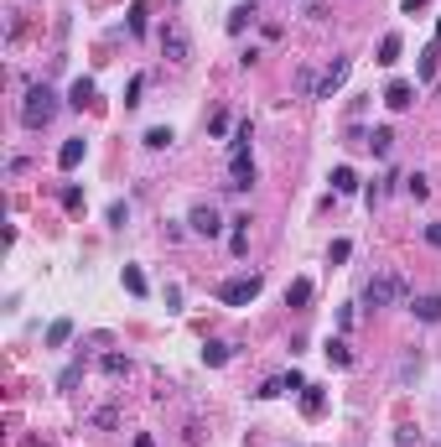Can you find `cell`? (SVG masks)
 <instances>
[{"mask_svg": "<svg viewBox=\"0 0 441 447\" xmlns=\"http://www.w3.org/2000/svg\"><path fill=\"white\" fill-rule=\"evenodd\" d=\"M52 115H58V94H52L47 84H32V89H26V99H21V125L26 130H42V125H52Z\"/></svg>", "mask_w": 441, "mask_h": 447, "instance_id": "6da1fadb", "label": "cell"}, {"mask_svg": "<svg viewBox=\"0 0 441 447\" xmlns=\"http://www.w3.org/2000/svg\"><path fill=\"white\" fill-rule=\"evenodd\" d=\"M395 302H405V276H395V271H379L374 281L364 286V307H395Z\"/></svg>", "mask_w": 441, "mask_h": 447, "instance_id": "7a4b0ae2", "label": "cell"}, {"mask_svg": "<svg viewBox=\"0 0 441 447\" xmlns=\"http://www.w3.org/2000/svg\"><path fill=\"white\" fill-rule=\"evenodd\" d=\"M260 276H234V281H223L218 286V302H223V307H249V302H255L260 297Z\"/></svg>", "mask_w": 441, "mask_h": 447, "instance_id": "3957f363", "label": "cell"}, {"mask_svg": "<svg viewBox=\"0 0 441 447\" xmlns=\"http://www.w3.org/2000/svg\"><path fill=\"white\" fill-rule=\"evenodd\" d=\"M348 68H353L348 58H332L327 68L317 73V89H312V99H332V94H338V89H343V78H348Z\"/></svg>", "mask_w": 441, "mask_h": 447, "instance_id": "277c9868", "label": "cell"}, {"mask_svg": "<svg viewBox=\"0 0 441 447\" xmlns=\"http://www.w3.org/2000/svg\"><path fill=\"white\" fill-rule=\"evenodd\" d=\"M162 52H166V63H177V68H182L187 58H192V42H187V32H182L177 21H166V32H162Z\"/></svg>", "mask_w": 441, "mask_h": 447, "instance_id": "5b68a950", "label": "cell"}, {"mask_svg": "<svg viewBox=\"0 0 441 447\" xmlns=\"http://www.w3.org/2000/svg\"><path fill=\"white\" fill-rule=\"evenodd\" d=\"M187 224H192V234H203V240H218V229H223V219H218V208H213V203H197Z\"/></svg>", "mask_w": 441, "mask_h": 447, "instance_id": "8992f818", "label": "cell"}, {"mask_svg": "<svg viewBox=\"0 0 441 447\" xmlns=\"http://www.w3.org/2000/svg\"><path fill=\"white\" fill-rule=\"evenodd\" d=\"M229 188H255V162H249V151L244 156H229Z\"/></svg>", "mask_w": 441, "mask_h": 447, "instance_id": "52a82bcc", "label": "cell"}, {"mask_svg": "<svg viewBox=\"0 0 441 447\" xmlns=\"http://www.w3.org/2000/svg\"><path fill=\"white\" fill-rule=\"evenodd\" d=\"M384 104H390V110H410V104H416V89H410L405 78H395V84L384 89Z\"/></svg>", "mask_w": 441, "mask_h": 447, "instance_id": "ba28073f", "label": "cell"}, {"mask_svg": "<svg viewBox=\"0 0 441 447\" xmlns=\"http://www.w3.org/2000/svg\"><path fill=\"white\" fill-rule=\"evenodd\" d=\"M84 151H88V141L84 136H73V141H62V151H58V167L62 172H73L78 162H84Z\"/></svg>", "mask_w": 441, "mask_h": 447, "instance_id": "9c48e42d", "label": "cell"}, {"mask_svg": "<svg viewBox=\"0 0 441 447\" xmlns=\"http://www.w3.org/2000/svg\"><path fill=\"white\" fill-rule=\"evenodd\" d=\"M410 312H416L421 323H441V292H431V297H416V307H410Z\"/></svg>", "mask_w": 441, "mask_h": 447, "instance_id": "30bf717a", "label": "cell"}, {"mask_svg": "<svg viewBox=\"0 0 441 447\" xmlns=\"http://www.w3.org/2000/svg\"><path fill=\"white\" fill-rule=\"evenodd\" d=\"M306 302H312V281H306V276H296V281L286 286V307H296V312H301Z\"/></svg>", "mask_w": 441, "mask_h": 447, "instance_id": "8fae6325", "label": "cell"}, {"mask_svg": "<svg viewBox=\"0 0 441 447\" xmlns=\"http://www.w3.org/2000/svg\"><path fill=\"white\" fill-rule=\"evenodd\" d=\"M249 141H255V125L239 120V125H234V141H229V156H244V151H249Z\"/></svg>", "mask_w": 441, "mask_h": 447, "instance_id": "7c38bea8", "label": "cell"}, {"mask_svg": "<svg viewBox=\"0 0 441 447\" xmlns=\"http://www.w3.org/2000/svg\"><path fill=\"white\" fill-rule=\"evenodd\" d=\"M229 250H234V255H244V250H249V214H244V219H234V229H229Z\"/></svg>", "mask_w": 441, "mask_h": 447, "instance_id": "4fadbf2b", "label": "cell"}, {"mask_svg": "<svg viewBox=\"0 0 441 447\" xmlns=\"http://www.w3.org/2000/svg\"><path fill=\"white\" fill-rule=\"evenodd\" d=\"M301 411H306V416H322V411H327V396H322L317 385H306V390H301Z\"/></svg>", "mask_w": 441, "mask_h": 447, "instance_id": "5bb4252c", "label": "cell"}, {"mask_svg": "<svg viewBox=\"0 0 441 447\" xmlns=\"http://www.w3.org/2000/svg\"><path fill=\"white\" fill-rule=\"evenodd\" d=\"M390 146H395V130H390V125H379V130L369 136V151H374V156H390Z\"/></svg>", "mask_w": 441, "mask_h": 447, "instance_id": "9a60e30c", "label": "cell"}, {"mask_svg": "<svg viewBox=\"0 0 441 447\" xmlns=\"http://www.w3.org/2000/svg\"><path fill=\"white\" fill-rule=\"evenodd\" d=\"M332 193H343V198H348V193H358V177H353V167H338V172H332Z\"/></svg>", "mask_w": 441, "mask_h": 447, "instance_id": "2e32d148", "label": "cell"}, {"mask_svg": "<svg viewBox=\"0 0 441 447\" xmlns=\"http://www.w3.org/2000/svg\"><path fill=\"white\" fill-rule=\"evenodd\" d=\"M68 338H73V323H68V318H58V323L47 328V349H62Z\"/></svg>", "mask_w": 441, "mask_h": 447, "instance_id": "e0dca14e", "label": "cell"}, {"mask_svg": "<svg viewBox=\"0 0 441 447\" xmlns=\"http://www.w3.org/2000/svg\"><path fill=\"white\" fill-rule=\"evenodd\" d=\"M88 99H93V78H78V84L68 89V104H73V110H84Z\"/></svg>", "mask_w": 441, "mask_h": 447, "instance_id": "ac0fdd59", "label": "cell"}, {"mask_svg": "<svg viewBox=\"0 0 441 447\" xmlns=\"http://www.w3.org/2000/svg\"><path fill=\"white\" fill-rule=\"evenodd\" d=\"M234 359V344H208L203 349V364H229Z\"/></svg>", "mask_w": 441, "mask_h": 447, "instance_id": "d6986e66", "label": "cell"}, {"mask_svg": "<svg viewBox=\"0 0 441 447\" xmlns=\"http://www.w3.org/2000/svg\"><path fill=\"white\" fill-rule=\"evenodd\" d=\"M145 146H151V151H166L171 146V130L166 125H151V130H145Z\"/></svg>", "mask_w": 441, "mask_h": 447, "instance_id": "ffe728a7", "label": "cell"}, {"mask_svg": "<svg viewBox=\"0 0 441 447\" xmlns=\"http://www.w3.org/2000/svg\"><path fill=\"white\" fill-rule=\"evenodd\" d=\"M379 63H384V68H390V63H400V37H395V32L379 42Z\"/></svg>", "mask_w": 441, "mask_h": 447, "instance_id": "44dd1931", "label": "cell"}, {"mask_svg": "<svg viewBox=\"0 0 441 447\" xmlns=\"http://www.w3.org/2000/svg\"><path fill=\"white\" fill-rule=\"evenodd\" d=\"M327 359L332 364H353V349L343 344V338H332V344H327Z\"/></svg>", "mask_w": 441, "mask_h": 447, "instance_id": "7402d4cb", "label": "cell"}, {"mask_svg": "<svg viewBox=\"0 0 441 447\" xmlns=\"http://www.w3.org/2000/svg\"><path fill=\"white\" fill-rule=\"evenodd\" d=\"M104 375H130V359L125 354H104Z\"/></svg>", "mask_w": 441, "mask_h": 447, "instance_id": "603a6c76", "label": "cell"}, {"mask_svg": "<svg viewBox=\"0 0 441 447\" xmlns=\"http://www.w3.org/2000/svg\"><path fill=\"white\" fill-rule=\"evenodd\" d=\"M249 21H255V6H239V11H234V16H229V32H244V26H249Z\"/></svg>", "mask_w": 441, "mask_h": 447, "instance_id": "cb8c5ba5", "label": "cell"}, {"mask_svg": "<svg viewBox=\"0 0 441 447\" xmlns=\"http://www.w3.org/2000/svg\"><path fill=\"white\" fill-rule=\"evenodd\" d=\"M405 193H410V198H426V193H431V182H426L421 172H410V177H405Z\"/></svg>", "mask_w": 441, "mask_h": 447, "instance_id": "d4e9b609", "label": "cell"}, {"mask_svg": "<svg viewBox=\"0 0 441 447\" xmlns=\"http://www.w3.org/2000/svg\"><path fill=\"white\" fill-rule=\"evenodd\" d=\"M348 255H353V245H348V240H332V250H327V260H332V266H343Z\"/></svg>", "mask_w": 441, "mask_h": 447, "instance_id": "484cf974", "label": "cell"}, {"mask_svg": "<svg viewBox=\"0 0 441 447\" xmlns=\"http://www.w3.org/2000/svg\"><path fill=\"white\" fill-rule=\"evenodd\" d=\"M125 286H130V292H136V297H145V276H140L136 266H125Z\"/></svg>", "mask_w": 441, "mask_h": 447, "instance_id": "4316f807", "label": "cell"}, {"mask_svg": "<svg viewBox=\"0 0 441 447\" xmlns=\"http://www.w3.org/2000/svg\"><path fill=\"white\" fill-rule=\"evenodd\" d=\"M140 89H145V78L136 73V78H130V89H125V104H130V110H136V104H140Z\"/></svg>", "mask_w": 441, "mask_h": 447, "instance_id": "83f0119b", "label": "cell"}, {"mask_svg": "<svg viewBox=\"0 0 441 447\" xmlns=\"http://www.w3.org/2000/svg\"><path fill=\"white\" fill-rule=\"evenodd\" d=\"M130 32H136V37L145 32V6H130Z\"/></svg>", "mask_w": 441, "mask_h": 447, "instance_id": "f1b7e54d", "label": "cell"}, {"mask_svg": "<svg viewBox=\"0 0 441 447\" xmlns=\"http://www.w3.org/2000/svg\"><path fill=\"white\" fill-rule=\"evenodd\" d=\"M62 208H84V193H78V188H62Z\"/></svg>", "mask_w": 441, "mask_h": 447, "instance_id": "f546056e", "label": "cell"}, {"mask_svg": "<svg viewBox=\"0 0 441 447\" xmlns=\"http://www.w3.org/2000/svg\"><path fill=\"white\" fill-rule=\"evenodd\" d=\"M280 385L286 390H306V380H301V370H291V375H280Z\"/></svg>", "mask_w": 441, "mask_h": 447, "instance_id": "4dcf8cb0", "label": "cell"}, {"mask_svg": "<svg viewBox=\"0 0 441 447\" xmlns=\"http://www.w3.org/2000/svg\"><path fill=\"white\" fill-rule=\"evenodd\" d=\"M426 245H436V250H441V224H426Z\"/></svg>", "mask_w": 441, "mask_h": 447, "instance_id": "1f68e13d", "label": "cell"}, {"mask_svg": "<svg viewBox=\"0 0 441 447\" xmlns=\"http://www.w3.org/2000/svg\"><path fill=\"white\" fill-rule=\"evenodd\" d=\"M421 6H426V0H405V11H410V16H416V11H421Z\"/></svg>", "mask_w": 441, "mask_h": 447, "instance_id": "d6a6232c", "label": "cell"}, {"mask_svg": "<svg viewBox=\"0 0 441 447\" xmlns=\"http://www.w3.org/2000/svg\"><path fill=\"white\" fill-rule=\"evenodd\" d=\"M136 447H151V437H136Z\"/></svg>", "mask_w": 441, "mask_h": 447, "instance_id": "836d02e7", "label": "cell"}]
</instances>
